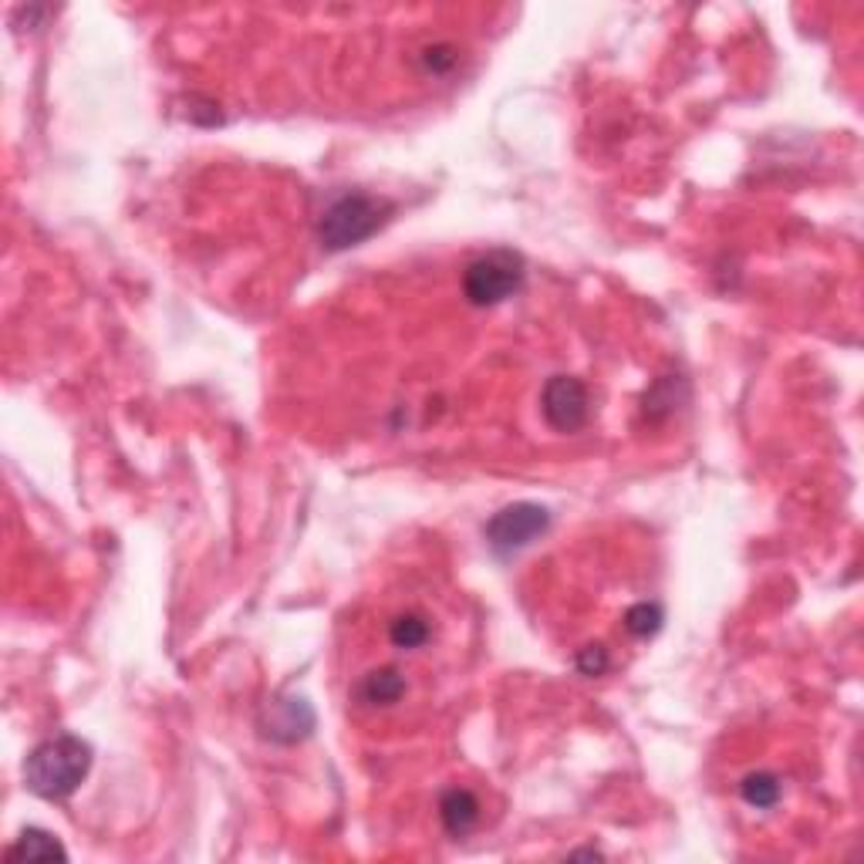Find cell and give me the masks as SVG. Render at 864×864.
<instances>
[{"label": "cell", "mask_w": 864, "mask_h": 864, "mask_svg": "<svg viewBox=\"0 0 864 864\" xmlns=\"http://www.w3.org/2000/svg\"><path fill=\"white\" fill-rule=\"evenodd\" d=\"M89 770H92V746L71 733H61L31 750L24 763V781L31 794L44 801H64L81 787Z\"/></svg>", "instance_id": "obj_1"}, {"label": "cell", "mask_w": 864, "mask_h": 864, "mask_svg": "<svg viewBox=\"0 0 864 864\" xmlns=\"http://www.w3.org/2000/svg\"><path fill=\"white\" fill-rule=\"evenodd\" d=\"M392 207L385 200H375V197H365V193H349V197H338L321 223H318V233H321V243L328 250H349V247H359L362 240H369L372 233H379V227L385 223V213Z\"/></svg>", "instance_id": "obj_2"}, {"label": "cell", "mask_w": 864, "mask_h": 864, "mask_svg": "<svg viewBox=\"0 0 864 864\" xmlns=\"http://www.w3.org/2000/svg\"><path fill=\"white\" fill-rule=\"evenodd\" d=\"M524 284V257L513 250H490L466 268L463 294L476 308H493L513 298Z\"/></svg>", "instance_id": "obj_3"}, {"label": "cell", "mask_w": 864, "mask_h": 864, "mask_svg": "<svg viewBox=\"0 0 864 864\" xmlns=\"http://www.w3.org/2000/svg\"><path fill=\"white\" fill-rule=\"evenodd\" d=\"M551 528V513L541 503H513L490 516L486 541L496 554H513L534 544Z\"/></svg>", "instance_id": "obj_4"}, {"label": "cell", "mask_w": 864, "mask_h": 864, "mask_svg": "<svg viewBox=\"0 0 864 864\" xmlns=\"http://www.w3.org/2000/svg\"><path fill=\"white\" fill-rule=\"evenodd\" d=\"M541 409L551 429L557 432H577L587 422V389L574 375H554L544 385Z\"/></svg>", "instance_id": "obj_5"}, {"label": "cell", "mask_w": 864, "mask_h": 864, "mask_svg": "<svg viewBox=\"0 0 864 864\" xmlns=\"http://www.w3.org/2000/svg\"><path fill=\"white\" fill-rule=\"evenodd\" d=\"M261 730L274 743H298V740H304L314 730V710L301 696L274 700L268 706V716H264Z\"/></svg>", "instance_id": "obj_6"}, {"label": "cell", "mask_w": 864, "mask_h": 864, "mask_svg": "<svg viewBox=\"0 0 864 864\" xmlns=\"http://www.w3.org/2000/svg\"><path fill=\"white\" fill-rule=\"evenodd\" d=\"M440 821L453 837H463L480 824V801L466 787H453L440 801Z\"/></svg>", "instance_id": "obj_7"}, {"label": "cell", "mask_w": 864, "mask_h": 864, "mask_svg": "<svg viewBox=\"0 0 864 864\" xmlns=\"http://www.w3.org/2000/svg\"><path fill=\"white\" fill-rule=\"evenodd\" d=\"M405 696V675L399 669H372L359 682V700L369 706H392Z\"/></svg>", "instance_id": "obj_8"}, {"label": "cell", "mask_w": 864, "mask_h": 864, "mask_svg": "<svg viewBox=\"0 0 864 864\" xmlns=\"http://www.w3.org/2000/svg\"><path fill=\"white\" fill-rule=\"evenodd\" d=\"M8 857L11 861H68V851L54 834H48L41 827H28V831H21V837L14 841Z\"/></svg>", "instance_id": "obj_9"}, {"label": "cell", "mask_w": 864, "mask_h": 864, "mask_svg": "<svg viewBox=\"0 0 864 864\" xmlns=\"http://www.w3.org/2000/svg\"><path fill=\"white\" fill-rule=\"evenodd\" d=\"M429 635H432V629H429L425 615H419V612H405V615H399V619L389 625V642H392L395 649H402V652L422 649V645L429 642Z\"/></svg>", "instance_id": "obj_10"}, {"label": "cell", "mask_w": 864, "mask_h": 864, "mask_svg": "<svg viewBox=\"0 0 864 864\" xmlns=\"http://www.w3.org/2000/svg\"><path fill=\"white\" fill-rule=\"evenodd\" d=\"M740 794H743V801L750 804V807H756V811H766V807H773L776 801H781V781H776L773 773H766V770H756V773H746L743 776V784H740Z\"/></svg>", "instance_id": "obj_11"}, {"label": "cell", "mask_w": 864, "mask_h": 864, "mask_svg": "<svg viewBox=\"0 0 864 864\" xmlns=\"http://www.w3.org/2000/svg\"><path fill=\"white\" fill-rule=\"evenodd\" d=\"M662 622H665V615H662V609L655 601H639V604H632V609L625 612V629L635 639H652L662 629Z\"/></svg>", "instance_id": "obj_12"}, {"label": "cell", "mask_w": 864, "mask_h": 864, "mask_svg": "<svg viewBox=\"0 0 864 864\" xmlns=\"http://www.w3.org/2000/svg\"><path fill=\"white\" fill-rule=\"evenodd\" d=\"M422 68L429 74H450L456 68V48L450 44H432L422 51Z\"/></svg>", "instance_id": "obj_13"}, {"label": "cell", "mask_w": 864, "mask_h": 864, "mask_svg": "<svg viewBox=\"0 0 864 864\" xmlns=\"http://www.w3.org/2000/svg\"><path fill=\"white\" fill-rule=\"evenodd\" d=\"M577 669H581L584 675H601L604 669H609V652H604L601 645H587V649H581V655H577Z\"/></svg>", "instance_id": "obj_14"}]
</instances>
